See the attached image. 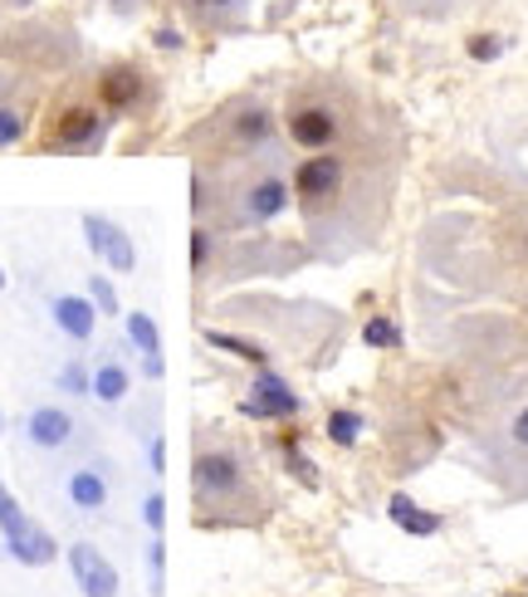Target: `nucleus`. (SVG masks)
<instances>
[{"instance_id": "nucleus-3", "label": "nucleus", "mask_w": 528, "mask_h": 597, "mask_svg": "<svg viewBox=\"0 0 528 597\" xmlns=\"http://www.w3.org/2000/svg\"><path fill=\"white\" fill-rule=\"evenodd\" d=\"M289 201H294V182H284L279 172L255 167V172L240 177V182L230 186V196L220 201V216H226L230 225H269V221L284 216Z\"/></svg>"}, {"instance_id": "nucleus-29", "label": "nucleus", "mask_w": 528, "mask_h": 597, "mask_svg": "<svg viewBox=\"0 0 528 597\" xmlns=\"http://www.w3.org/2000/svg\"><path fill=\"white\" fill-rule=\"evenodd\" d=\"M470 54H475V60H499L504 40L499 35H475V40H470Z\"/></svg>"}, {"instance_id": "nucleus-25", "label": "nucleus", "mask_w": 528, "mask_h": 597, "mask_svg": "<svg viewBox=\"0 0 528 597\" xmlns=\"http://www.w3.org/2000/svg\"><path fill=\"white\" fill-rule=\"evenodd\" d=\"M88 299H94V309H98V313H108V319H114V313H122L118 289L108 285V275H88Z\"/></svg>"}, {"instance_id": "nucleus-16", "label": "nucleus", "mask_w": 528, "mask_h": 597, "mask_svg": "<svg viewBox=\"0 0 528 597\" xmlns=\"http://www.w3.org/2000/svg\"><path fill=\"white\" fill-rule=\"evenodd\" d=\"M6 554L15 558L20 568H44V563H54V558H60V544H54V534H50V529L30 524L20 539H10V544H6Z\"/></svg>"}, {"instance_id": "nucleus-31", "label": "nucleus", "mask_w": 528, "mask_h": 597, "mask_svg": "<svg viewBox=\"0 0 528 597\" xmlns=\"http://www.w3.org/2000/svg\"><path fill=\"white\" fill-rule=\"evenodd\" d=\"M289 470H294V476L303 480V486H319V480H313V466H309V456H299V450H294V441H289Z\"/></svg>"}, {"instance_id": "nucleus-7", "label": "nucleus", "mask_w": 528, "mask_h": 597, "mask_svg": "<svg viewBox=\"0 0 528 597\" xmlns=\"http://www.w3.org/2000/svg\"><path fill=\"white\" fill-rule=\"evenodd\" d=\"M108 138V113L94 104H69L54 113V128H50V148L60 152H98Z\"/></svg>"}, {"instance_id": "nucleus-10", "label": "nucleus", "mask_w": 528, "mask_h": 597, "mask_svg": "<svg viewBox=\"0 0 528 597\" xmlns=\"http://www.w3.org/2000/svg\"><path fill=\"white\" fill-rule=\"evenodd\" d=\"M176 10H182V20L196 35H211V40L250 30V0H176Z\"/></svg>"}, {"instance_id": "nucleus-27", "label": "nucleus", "mask_w": 528, "mask_h": 597, "mask_svg": "<svg viewBox=\"0 0 528 597\" xmlns=\"http://www.w3.org/2000/svg\"><path fill=\"white\" fill-rule=\"evenodd\" d=\"M142 524H148L152 534H162L166 529V494L162 490H152L148 500H142Z\"/></svg>"}, {"instance_id": "nucleus-6", "label": "nucleus", "mask_w": 528, "mask_h": 597, "mask_svg": "<svg viewBox=\"0 0 528 597\" xmlns=\"http://www.w3.org/2000/svg\"><path fill=\"white\" fill-rule=\"evenodd\" d=\"M78 431H84V422L60 407V402H40V407H30L20 416V436H25L30 450H44V456H60V450H69L78 441Z\"/></svg>"}, {"instance_id": "nucleus-33", "label": "nucleus", "mask_w": 528, "mask_h": 597, "mask_svg": "<svg viewBox=\"0 0 528 597\" xmlns=\"http://www.w3.org/2000/svg\"><path fill=\"white\" fill-rule=\"evenodd\" d=\"M157 44H162V50H182V35H176V30H157Z\"/></svg>"}, {"instance_id": "nucleus-32", "label": "nucleus", "mask_w": 528, "mask_h": 597, "mask_svg": "<svg viewBox=\"0 0 528 597\" xmlns=\"http://www.w3.org/2000/svg\"><path fill=\"white\" fill-rule=\"evenodd\" d=\"M509 436H514V446H528V407L514 416V426H509Z\"/></svg>"}, {"instance_id": "nucleus-22", "label": "nucleus", "mask_w": 528, "mask_h": 597, "mask_svg": "<svg viewBox=\"0 0 528 597\" xmlns=\"http://www.w3.org/2000/svg\"><path fill=\"white\" fill-rule=\"evenodd\" d=\"M211 255H216V231H211V225H196V231H191V275H206L211 269Z\"/></svg>"}, {"instance_id": "nucleus-26", "label": "nucleus", "mask_w": 528, "mask_h": 597, "mask_svg": "<svg viewBox=\"0 0 528 597\" xmlns=\"http://www.w3.org/2000/svg\"><path fill=\"white\" fill-rule=\"evenodd\" d=\"M363 343L367 348H401V333H397V323H391V319H367Z\"/></svg>"}, {"instance_id": "nucleus-24", "label": "nucleus", "mask_w": 528, "mask_h": 597, "mask_svg": "<svg viewBox=\"0 0 528 597\" xmlns=\"http://www.w3.org/2000/svg\"><path fill=\"white\" fill-rule=\"evenodd\" d=\"M25 128H30V118L20 108H10V104H0V152L6 148H15L20 138H25Z\"/></svg>"}, {"instance_id": "nucleus-18", "label": "nucleus", "mask_w": 528, "mask_h": 597, "mask_svg": "<svg viewBox=\"0 0 528 597\" xmlns=\"http://www.w3.org/2000/svg\"><path fill=\"white\" fill-rule=\"evenodd\" d=\"M387 514H391V524L407 529V534H416V539H425V534H435V529H441V520H435V514H425L421 504L411 500V494H391Z\"/></svg>"}, {"instance_id": "nucleus-17", "label": "nucleus", "mask_w": 528, "mask_h": 597, "mask_svg": "<svg viewBox=\"0 0 528 597\" xmlns=\"http://www.w3.org/2000/svg\"><path fill=\"white\" fill-rule=\"evenodd\" d=\"M128 392H132L128 367H122L118 358H98V363H94V392H88V397L104 402V407H122Z\"/></svg>"}, {"instance_id": "nucleus-34", "label": "nucleus", "mask_w": 528, "mask_h": 597, "mask_svg": "<svg viewBox=\"0 0 528 597\" xmlns=\"http://www.w3.org/2000/svg\"><path fill=\"white\" fill-rule=\"evenodd\" d=\"M10 285V275H6V269H0V289H6Z\"/></svg>"}, {"instance_id": "nucleus-1", "label": "nucleus", "mask_w": 528, "mask_h": 597, "mask_svg": "<svg viewBox=\"0 0 528 597\" xmlns=\"http://www.w3.org/2000/svg\"><path fill=\"white\" fill-rule=\"evenodd\" d=\"M279 122H284V138L294 142L299 152H328L347 132V98L333 84L309 78V84L294 88V98H289Z\"/></svg>"}, {"instance_id": "nucleus-11", "label": "nucleus", "mask_w": 528, "mask_h": 597, "mask_svg": "<svg viewBox=\"0 0 528 597\" xmlns=\"http://www.w3.org/2000/svg\"><path fill=\"white\" fill-rule=\"evenodd\" d=\"M84 241H88V250L98 255L114 275H132L138 269V245H132V235L122 231L118 221H108V216H98V211H84Z\"/></svg>"}, {"instance_id": "nucleus-14", "label": "nucleus", "mask_w": 528, "mask_h": 597, "mask_svg": "<svg viewBox=\"0 0 528 597\" xmlns=\"http://www.w3.org/2000/svg\"><path fill=\"white\" fill-rule=\"evenodd\" d=\"M98 319H104V313L94 309L88 295H54L50 299V323L69 338V343H88V338L98 333Z\"/></svg>"}, {"instance_id": "nucleus-20", "label": "nucleus", "mask_w": 528, "mask_h": 597, "mask_svg": "<svg viewBox=\"0 0 528 597\" xmlns=\"http://www.w3.org/2000/svg\"><path fill=\"white\" fill-rule=\"evenodd\" d=\"M30 524H35V520H30V514L20 510V500H15V494H10L6 486H0V539H6V544H10V539H20Z\"/></svg>"}, {"instance_id": "nucleus-5", "label": "nucleus", "mask_w": 528, "mask_h": 597, "mask_svg": "<svg viewBox=\"0 0 528 597\" xmlns=\"http://www.w3.org/2000/svg\"><path fill=\"white\" fill-rule=\"evenodd\" d=\"M347 157L338 148H328V152H309L303 162L294 167V196H299V206H303V216H313V211H323L333 196H338V186H343V177H347Z\"/></svg>"}, {"instance_id": "nucleus-4", "label": "nucleus", "mask_w": 528, "mask_h": 597, "mask_svg": "<svg viewBox=\"0 0 528 597\" xmlns=\"http://www.w3.org/2000/svg\"><path fill=\"white\" fill-rule=\"evenodd\" d=\"M191 486H196L201 504H240L245 490H250V470H245V456L235 446H201L196 466H191Z\"/></svg>"}, {"instance_id": "nucleus-21", "label": "nucleus", "mask_w": 528, "mask_h": 597, "mask_svg": "<svg viewBox=\"0 0 528 597\" xmlns=\"http://www.w3.org/2000/svg\"><path fill=\"white\" fill-rule=\"evenodd\" d=\"M54 387L69 392V397H88V392H94V367H84V363H64L60 373H54Z\"/></svg>"}, {"instance_id": "nucleus-9", "label": "nucleus", "mask_w": 528, "mask_h": 597, "mask_svg": "<svg viewBox=\"0 0 528 597\" xmlns=\"http://www.w3.org/2000/svg\"><path fill=\"white\" fill-rule=\"evenodd\" d=\"M64 504L78 514H104L114 504V466L108 460H78L64 470Z\"/></svg>"}, {"instance_id": "nucleus-2", "label": "nucleus", "mask_w": 528, "mask_h": 597, "mask_svg": "<svg viewBox=\"0 0 528 597\" xmlns=\"http://www.w3.org/2000/svg\"><path fill=\"white\" fill-rule=\"evenodd\" d=\"M206 138L216 142V152H230V157H255L265 152L269 142L279 138V113L255 94H240L230 98L226 108L211 113L206 122Z\"/></svg>"}, {"instance_id": "nucleus-23", "label": "nucleus", "mask_w": 528, "mask_h": 597, "mask_svg": "<svg viewBox=\"0 0 528 597\" xmlns=\"http://www.w3.org/2000/svg\"><path fill=\"white\" fill-rule=\"evenodd\" d=\"M357 436H363V416L357 412H333L328 416V441L333 446H357Z\"/></svg>"}, {"instance_id": "nucleus-19", "label": "nucleus", "mask_w": 528, "mask_h": 597, "mask_svg": "<svg viewBox=\"0 0 528 597\" xmlns=\"http://www.w3.org/2000/svg\"><path fill=\"white\" fill-rule=\"evenodd\" d=\"M206 343L211 348H220V353H235V358H245L250 367H269V353L260 343H250V338H235V333H220V329H211L206 333Z\"/></svg>"}, {"instance_id": "nucleus-12", "label": "nucleus", "mask_w": 528, "mask_h": 597, "mask_svg": "<svg viewBox=\"0 0 528 597\" xmlns=\"http://www.w3.org/2000/svg\"><path fill=\"white\" fill-rule=\"evenodd\" d=\"M299 412H303L299 392L279 373H269V367H255L250 397H245V416H255V422H289V416H299Z\"/></svg>"}, {"instance_id": "nucleus-15", "label": "nucleus", "mask_w": 528, "mask_h": 597, "mask_svg": "<svg viewBox=\"0 0 528 597\" xmlns=\"http://www.w3.org/2000/svg\"><path fill=\"white\" fill-rule=\"evenodd\" d=\"M122 329H128V343L138 348L142 367H148L152 377H162V333H157V319L148 309H132L122 313Z\"/></svg>"}, {"instance_id": "nucleus-35", "label": "nucleus", "mask_w": 528, "mask_h": 597, "mask_svg": "<svg viewBox=\"0 0 528 597\" xmlns=\"http://www.w3.org/2000/svg\"><path fill=\"white\" fill-rule=\"evenodd\" d=\"M0 431H6V412H0Z\"/></svg>"}, {"instance_id": "nucleus-13", "label": "nucleus", "mask_w": 528, "mask_h": 597, "mask_svg": "<svg viewBox=\"0 0 528 597\" xmlns=\"http://www.w3.org/2000/svg\"><path fill=\"white\" fill-rule=\"evenodd\" d=\"M69 573L84 597H118V568L94 544H69Z\"/></svg>"}, {"instance_id": "nucleus-8", "label": "nucleus", "mask_w": 528, "mask_h": 597, "mask_svg": "<svg viewBox=\"0 0 528 597\" xmlns=\"http://www.w3.org/2000/svg\"><path fill=\"white\" fill-rule=\"evenodd\" d=\"M148 104V70L132 60H114L98 70V108L108 118H122V113H138Z\"/></svg>"}, {"instance_id": "nucleus-28", "label": "nucleus", "mask_w": 528, "mask_h": 597, "mask_svg": "<svg viewBox=\"0 0 528 597\" xmlns=\"http://www.w3.org/2000/svg\"><path fill=\"white\" fill-rule=\"evenodd\" d=\"M148 563H152V593L162 597V583H166V544H162V534H152V544H148Z\"/></svg>"}, {"instance_id": "nucleus-30", "label": "nucleus", "mask_w": 528, "mask_h": 597, "mask_svg": "<svg viewBox=\"0 0 528 597\" xmlns=\"http://www.w3.org/2000/svg\"><path fill=\"white\" fill-rule=\"evenodd\" d=\"M148 466H152V476H166V436H152L148 441Z\"/></svg>"}]
</instances>
